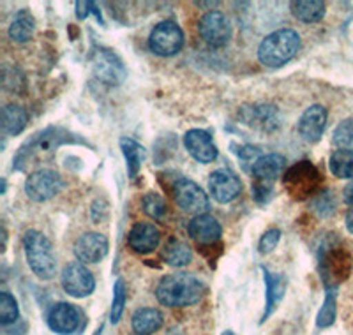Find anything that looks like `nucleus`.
<instances>
[{"label": "nucleus", "mask_w": 353, "mask_h": 335, "mask_svg": "<svg viewBox=\"0 0 353 335\" xmlns=\"http://www.w3.org/2000/svg\"><path fill=\"white\" fill-rule=\"evenodd\" d=\"M205 286L198 277L191 274H173L161 279L156 296L166 307H188L200 302Z\"/></svg>", "instance_id": "f257e3e1"}, {"label": "nucleus", "mask_w": 353, "mask_h": 335, "mask_svg": "<svg viewBox=\"0 0 353 335\" xmlns=\"http://www.w3.org/2000/svg\"><path fill=\"white\" fill-rule=\"evenodd\" d=\"M302 41L292 28H281L269 34L258 48V59L267 68H281L301 52Z\"/></svg>", "instance_id": "f03ea898"}, {"label": "nucleus", "mask_w": 353, "mask_h": 335, "mask_svg": "<svg viewBox=\"0 0 353 335\" xmlns=\"http://www.w3.org/2000/svg\"><path fill=\"white\" fill-rule=\"evenodd\" d=\"M69 143L87 145V141L80 140L77 134H72V132L65 131V129L62 128L43 129V131L36 132L30 140H27L23 145H21L17 157L12 159L14 170H23V168L28 164V161L32 159L37 152L55 150V148H59L61 145H69Z\"/></svg>", "instance_id": "7ed1b4c3"}, {"label": "nucleus", "mask_w": 353, "mask_h": 335, "mask_svg": "<svg viewBox=\"0 0 353 335\" xmlns=\"http://www.w3.org/2000/svg\"><path fill=\"white\" fill-rule=\"evenodd\" d=\"M23 247L28 267L32 268L39 279L50 281L57 276V258L48 236L36 230H30L25 233Z\"/></svg>", "instance_id": "20e7f679"}, {"label": "nucleus", "mask_w": 353, "mask_h": 335, "mask_svg": "<svg viewBox=\"0 0 353 335\" xmlns=\"http://www.w3.org/2000/svg\"><path fill=\"white\" fill-rule=\"evenodd\" d=\"M321 184V175L318 172V168L311 164L309 161H302V163L293 164L292 168L286 170L283 175V185H285L286 192L292 196L293 200H307L314 192L318 191Z\"/></svg>", "instance_id": "39448f33"}, {"label": "nucleus", "mask_w": 353, "mask_h": 335, "mask_svg": "<svg viewBox=\"0 0 353 335\" xmlns=\"http://www.w3.org/2000/svg\"><path fill=\"white\" fill-rule=\"evenodd\" d=\"M350 268H352L350 254L339 245H325L320 251V270L329 287H334L346 279Z\"/></svg>", "instance_id": "423d86ee"}, {"label": "nucleus", "mask_w": 353, "mask_h": 335, "mask_svg": "<svg viewBox=\"0 0 353 335\" xmlns=\"http://www.w3.org/2000/svg\"><path fill=\"white\" fill-rule=\"evenodd\" d=\"M184 46V32L175 21H161L149 37V48L159 57H173Z\"/></svg>", "instance_id": "0eeeda50"}, {"label": "nucleus", "mask_w": 353, "mask_h": 335, "mask_svg": "<svg viewBox=\"0 0 353 335\" xmlns=\"http://www.w3.org/2000/svg\"><path fill=\"white\" fill-rule=\"evenodd\" d=\"M62 189H64V180L53 170H37L30 173L25 182V192L30 200L37 203L52 200Z\"/></svg>", "instance_id": "6e6552de"}, {"label": "nucleus", "mask_w": 353, "mask_h": 335, "mask_svg": "<svg viewBox=\"0 0 353 335\" xmlns=\"http://www.w3.org/2000/svg\"><path fill=\"white\" fill-rule=\"evenodd\" d=\"M94 74L108 85H121L125 80V68L122 60L108 48L94 46L92 50Z\"/></svg>", "instance_id": "1a4fd4ad"}, {"label": "nucleus", "mask_w": 353, "mask_h": 335, "mask_svg": "<svg viewBox=\"0 0 353 335\" xmlns=\"http://www.w3.org/2000/svg\"><path fill=\"white\" fill-rule=\"evenodd\" d=\"M173 198H175V203L181 207V210L188 212V214L201 216L209 210V198L203 192V189L193 180H176V184L173 185Z\"/></svg>", "instance_id": "9d476101"}, {"label": "nucleus", "mask_w": 353, "mask_h": 335, "mask_svg": "<svg viewBox=\"0 0 353 335\" xmlns=\"http://www.w3.org/2000/svg\"><path fill=\"white\" fill-rule=\"evenodd\" d=\"M200 36L212 48H223L232 39V23L221 11H210L200 20Z\"/></svg>", "instance_id": "9b49d317"}, {"label": "nucleus", "mask_w": 353, "mask_h": 335, "mask_svg": "<svg viewBox=\"0 0 353 335\" xmlns=\"http://www.w3.org/2000/svg\"><path fill=\"white\" fill-rule=\"evenodd\" d=\"M62 286L69 296L85 298L96 290V279L83 263H69L62 272Z\"/></svg>", "instance_id": "f8f14e48"}, {"label": "nucleus", "mask_w": 353, "mask_h": 335, "mask_svg": "<svg viewBox=\"0 0 353 335\" xmlns=\"http://www.w3.org/2000/svg\"><path fill=\"white\" fill-rule=\"evenodd\" d=\"M108 238L96 232L83 233V235L77 240V243H74V254H77V258L81 263H99V261L105 260V256L108 254Z\"/></svg>", "instance_id": "ddd939ff"}, {"label": "nucleus", "mask_w": 353, "mask_h": 335, "mask_svg": "<svg viewBox=\"0 0 353 335\" xmlns=\"http://www.w3.org/2000/svg\"><path fill=\"white\" fill-rule=\"evenodd\" d=\"M209 189L212 198L219 203H230L242 192V182L230 170H216L209 179Z\"/></svg>", "instance_id": "4468645a"}, {"label": "nucleus", "mask_w": 353, "mask_h": 335, "mask_svg": "<svg viewBox=\"0 0 353 335\" xmlns=\"http://www.w3.org/2000/svg\"><path fill=\"white\" fill-rule=\"evenodd\" d=\"M327 108L321 104H313L309 106L304 113H302L301 120H299V134L302 136V140L307 143H316L320 140L327 128Z\"/></svg>", "instance_id": "2eb2a0df"}, {"label": "nucleus", "mask_w": 353, "mask_h": 335, "mask_svg": "<svg viewBox=\"0 0 353 335\" xmlns=\"http://www.w3.org/2000/svg\"><path fill=\"white\" fill-rule=\"evenodd\" d=\"M185 150L198 161V163L209 164L217 159V147L214 145L212 136L203 129H191L184 136Z\"/></svg>", "instance_id": "dca6fc26"}, {"label": "nucleus", "mask_w": 353, "mask_h": 335, "mask_svg": "<svg viewBox=\"0 0 353 335\" xmlns=\"http://www.w3.org/2000/svg\"><path fill=\"white\" fill-rule=\"evenodd\" d=\"M48 325L55 334L71 335L80 327V312L71 303L59 302L50 309Z\"/></svg>", "instance_id": "f3484780"}, {"label": "nucleus", "mask_w": 353, "mask_h": 335, "mask_svg": "<svg viewBox=\"0 0 353 335\" xmlns=\"http://www.w3.org/2000/svg\"><path fill=\"white\" fill-rule=\"evenodd\" d=\"M161 232L152 223H138L131 227L128 235L129 247L138 254L152 252L159 245Z\"/></svg>", "instance_id": "a211bd4d"}, {"label": "nucleus", "mask_w": 353, "mask_h": 335, "mask_svg": "<svg viewBox=\"0 0 353 335\" xmlns=\"http://www.w3.org/2000/svg\"><path fill=\"white\" fill-rule=\"evenodd\" d=\"M261 272L265 276V311L261 316V323L269 319V316L272 314L274 309L277 307V303L281 302V298L285 296V277L279 276V274H274L267 267H261Z\"/></svg>", "instance_id": "6ab92c4d"}, {"label": "nucleus", "mask_w": 353, "mask_h": 335, "mask_svg": "<svg viewBox=\"0 0 353 335\" xmlns=\"http://www.w3.org/2000/svg\"><path fill=\"white\" fill-rule=\"evenodd\" d=\"M221 224L216 217L209 214H201L189 223V235L200 243H216L221 238Z\"/></svg>", "instance_id": "aec40b11"}, {"label": "nucleus", "mask_w": 353, "mask_h": 335, "mask_svg": "<svg viewBox=\"0 0 353 335\" xmlns=\"http://www.w3.org/2000/svg\"><path fill=\"white\" fill-rule=\"evenodd\" d=\"M241 116L244 120V124L256 129H265V131H270V129L277 125L276 108L274 106H267V104L245 106V108H242Z\"/></svg>", "instance_id": "412c9836"}, {"label": "nucleus", "mask_w": 353, "mask_h": 335, "mask_svg": "<svg viewBox=\"0 0 353 335\" xmlns=\"http://www.w3.org/2000/svg\"><path fill=\"white\" fill-rule=\"evenodd\" d=\"M286 159L279 154H265L258 157L253 164V173L256 180H265V182H274L279 179L285 170Z\"/></svg>", "instance_id": "4be33fe9"}, {"label": "nucleus", "mask_w": 353, "mask_h": 335, "mask_svg": "<svg viewBox=\"0 0 353 335\" xmlns=\"http://www.w3.org/2000/svg\"><path fill=\"white\" fill-rule=\"evenodd\" d=\"M131 323L138 335H150L163 327V314L154 307H141L132 314Z\"/></svg>", "instance_id": "5701e85b"}, {"label": "nucleus", "mask_w": 353, "mask_h": 335, "mask_svg": "<svg viewBox=\"0 0 353 335\" xmlns=\"http://www.w3.org/2000/svg\"><path fill=\"white\" fill-rule=\"evenodd\" d=\"M34 30H36V20H34L32 12L28 9H20L9 25V37L14 43H27L32 39Z\"/></svg>", "instance_id": "b1692460"}, {"label": "nucleus", "mask_w": 353, "mask_h": 335, "mask_svg": "<svg viewBox=\"0 0 353 335\" xmlns=\"http://www.w3.org/2000/svg\"><path fill=\"white\" fill-rule=\"evenodd\" d=\"M325 11L327 6L321 0H299V2H293L292 4L293 17L305 25L318 23V21L323 20Z\"/></svg>", "instance_id": "393cba45"}, {"label": "nucleus", "mask_w": 353, "mask_h": 335, "mask_svg": "<svg viewBox=\"0 0 353 335\" xmlns=\"http://www.w3.org/2000/svg\"><path fill=\"white\" fill-rule=\"evenodd\" d=\"M161 258L165 263H168L170 267H185V265L191 263L193 260V251L189 247L188 243L182 242V240L172 238L165 245L163 252H161Z\"/></svg>", "instance_id": "a878e982"}, {"label": "nucleus", "mask_w": 353, "mask_h": 335, "mask_svg": "<svg viewBox=\"0 0 353 335\" xmlns=\"http://www.w3.org/2000/svg\"><path fill=\"white\" fill-rule=\"evenodd\" d=\"M28 115L25 112L23 106L20 104H8L4 110H2V131L6 134L17 136L27 128Z\"/></svg>", "instance_id": "bb28decb"}, {"label": "nucleus", "mask_w": 353, "mask_h": 335, "mask_svg": "<svg viewBox=\"0 0 353 335\" xmlns=\"http://www.w3.org/2000/svg\"><path fill=\"white\" fill-rule=\"evenodd\" d=\"M121 150L125 157V163H128V173L131 179H137L138 172H140L141 163L147 157V150H145L143 145H140L138 141L131 140V138H121Z\"/></svg>", "instance_id": "cd10ccee"}, {"label": "nucleus", "mask_w": 353, "mask_h": 335, "mask_svg": "<svg viewBox=\"0 0 353 335\" xmlns=\"http://www.w3.org/2000/svg\"><path fill=\"white\" fill-rule=\"evenodd\" d=\"M329 168L337 179H353V150H336L330 156Z\"/></svg>", "instance_id": "c85d7f7f"}, {"label": "nucleus", "mask_w": 353, "mask_h": 335, "mask_svg": "<svg viewBox=\"0 0 353 335\" xmlns=\"http://www.w3.org/2000/svg\"><path fill=\"white\" fill-rule=\"evenodd\" d=\"M337 312V293L336 287H329L325 295V302L321 305L320 312H318L316 325L318 328H327L334 323Z\"/></svg>", "instance_id": "c756f323"}, {"label": "nucleus", "mask_w": 353, "mask_h": 335, "mask_svg": "<svg viewBox=\"0 0 353 335\" xmlns=\"http://www.w3.org/2000/svg\"><path fill=\"white\" fill-rule=\"evenodd\" d=\"M18 302L14 300V296L8 292L0 293V323L8 327V325L14 323L18 319Z\"/></svg>", "instance_id": "7c9ffc66"}, {"label": "nucleus", "mask_w": 353, "mask_h": 335, "mask_svg": "<svg viewBox=\"0 0 353 335\" xmlns=\"http://www.w3.org/2000/svg\"><path fill=\"white\" fill-rule=\"evenodd\" d=\"M332 141L336 147H339V150H353V119L343 120L334 129Z\"/></svg>", "instance_id": "2f4dec72"}, {"label": "nucleus", "mask_w": 353, "mask_h": 335, "mask_svg": "<svg viewBox=\"0 0 353 335\" xmlns=\"http://www.w3.org/2000/svg\"><path fill=\"white\" fill-rule=\"evenodd\" d=\"M143 212L152 219H161L166 214V203L157 192H147L141 200Z\"/></svg>", "instance_id": "473e14b6"}, {"label": "nucleus", "mask_w": 353, "mask_h": 335, "mask_svg": "<svg viewBox=\"0 0 353 335\" xmlns=\"http://www.w3.org/2000/svg\"><path fill=\"white\" fill-rule=\"evenodd\" d=\"M128 290H125L124 279H117L115 286H113V302H112V323H119L122 318L125 305V296H128Z\"/></svg>", "instance_id": "72a5a7b5"}, {"label": "nucleus", "mask_w": 353, "mask_h": 335, "mask_svg": "<svg viewBox=\"0 0 353 335\" xmlns=\"http://www.w3.org/2000/svg\"><path fill=\"white\" fill-rule=\"evenodd\" d=\"M279 238H281V232L279 230H269V232H265L261 235L260 243H258V249H260L261 254H269L272 252L274 249L277 247V243H279Z\"/></svg>", "instance_id": "f704fd0d"}, {"label": "nucleus", "mask_w": 353, "mask_h": 335, "mask_svg": "<svg viewBox=\"0 0 353 335\" xmlns=\"http://www.w3.org/2000/svg\"><path fill=\"white\" fill-rule=\"evenodd\" d=\"M314 208L320 212L321 217L330 216V214L336 210V201H334V196L330 194L329 191L323 192V194H320L316 198V201H314Z\"/></svg>", "instance_id": "c9c22d12"}, {"label": "nucleus", "mask_w": 353, "mask_h": 335, "mask_svg": "<svg viewBox=\"0 0 353 335\" xmlns=\"http://www.w3.org/2000/svg\"><path fill=\"white\" fill-rule=\"evenodd\" d=\"M272 196V182H265V180H256L253 184V198L258 203H267Z\"/></svg>", "instance_id": "e433bc0d"}, {"label": "nucleus", "mask_w": 353, "mask_h": 335, "mask_svg": "<svg viewBox=\"0 0 353 335\" xmlns=\"http://www.w3.org/2000/svg\"><path fill=\"white\" fill-rule=\"evenodd\" d=\"M74 6H77V17L80 18V20H85L88 14H96L97 20H99L101 23H105L103 18H101V11L97 9V6L94 4V2H77Z\"/></svg>", "instance_id": "4c0bfd02"}, {"label": "nucleus", "mask_w": 353, "mask_h": 335, "mask_svg": "<svg viewBox=\"0 0 353 335\" xmlns=\"http://www.w3.org/2000/svg\"><path fill=\"white\" fill-rule=\"evenodd\" d=\"M235 154H237L239 157H242V159H253L258 154V148L245 145V147H239V150H235Z\"/></svg>", "instance_id": "58836bf2"}, {"label": "nucleus", "mask_w": 353, "mask_h": 335, "mask_svg": "<svg viewBox=\"0 0 353 335\" xmlns=\"http://www.w3.org/2000/svg\"><path fill=\"white\" fill-rule=\"evenodd\" d=\"M343 200H345L346 205L353 207V180L350 182L348 185H346L345 191H343Z\"/></svg>", "instance_id": "ea45409f"}, {"label": "nucleus", "mask_w": 353, "mask_h": 335, "mask_svg": "<svg viewBox=\"0 0 353 335\" xmlns=\"http://www.w3.org/2000/svg\"><path fill=\"white\" fill-rule=\"evenodd\" d=\"M346 227H348V232L353 235V208H350L348 214H346Z\"/></svg>", "instance_id": "a19ab883"}, {"label": "nucleus", "mask_w": 353, "mask_h": 335, "mask_svg": "<svg viewBox=\"0 0 353 335\" xmlns=\"http://www.w3.org/2000/svg\"><path fill=\"white\" fill-rule=\"evenodd\" d=\"M221 335H235V334H233L232 330H226V332H223V334H221Z\"/></svg>", "instance_id": "79ce46f5"}]
</instances>
